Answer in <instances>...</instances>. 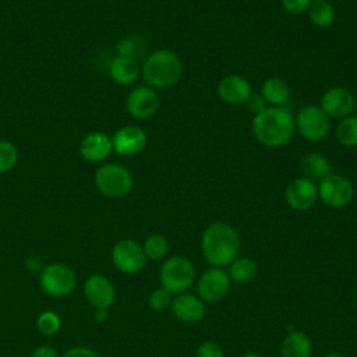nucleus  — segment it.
<instances>
[{
    "mask_svg": "<svg viewBox=\"0 0 357 357\" xmlns=\"http://www.w3.org/2000/svg\"><path fill=\"white\" fill-rule=\"evenodd\" d=\"M294 132V116L286 106H268L252 119V134L265 146H283L290 142Z\"/></svg>",
    "mask_w": 357,
    "mask_h": 357,
    "instance_id": "nucleus-1",
    "label": "nucleus"
},
{
    "mask_svg": "<svg viewBox=\"0 0 357 357\" xmlns=\"http://www.w3.org/2000/svg\"><path fill=\"white\" fill-rule=\"evenodd\" d=\"M240 245L241 241L236 229L223 222L209 225L201 238L205 259L216 268L230 265L237 258Z\"/></svg>",
    "mask_w": 357,
    "mask_h": 357,
    "instance_id": "nucleus-2",
    "label": "nucleus"
},
{
    "mask_svg": "<svg viewBox=\"0 0 357 357\" xmlns=\"http://www.w3.org/2000/svg\"><path fill=\"white\" fill-rule=\"evenodd\" d=\"M141 74L151 88H169L181 78L183 63L172 50L159 49L146 57Z\"/></svg>",
    "mask_w": 357,
    "mask_h": 357,
    "instance_id": "nucleus-3",
    "label": "nucleus"
},
{
    "mask_svg": "<svg viewBox=\"0 0 357 357\" xmlns=\"http://www.w3.org/2000/svg\"><path fill=\"white\" fill-rule=\"evenodd\" d=\"M159 278L163 289L172 294H180L188 290L194 283L195 269L185 257L173 255L163 262Z\"/></svg>",
    "mask_w": 357,
    "mask_h": 357,
    "instance_id": "nucleus-4",
    "label": "nucleus"
},
{
    "mask_svg": "<svg viewBox=\"0 0 357 357\" xmlns=\"http://www.w3.org/2000/svg\"><path fill=\"white\" fill-rule=\"evenodd\" d=\"M95 184L102 194L119 198L130 192L132 187V176L121 165L106 163L96 170Z\"/></svg>",
    "mask_w": 357,
    "mask_h": 357,
    "instance_id": "nucleus-5",
    "label": "nucleus"
},
{
    "mask_svg": "<svg viewBox=\"0 0 357 357\" xmlns=\"http://www.w3.org/2000/svg\"><path fill=\"white\" fill-rule=\"evenodd\" d=\"M42 290L50 297H66L68 296L75 284V272L66 264H49L40 271L39 276Z\"/></svg>",
    "mask_w": 357,
    "mask_h": 357,
    "instance_id": "nucleus-6",
    "label": "nucleus"
},
{
    "mask_svg": "<svg viewBox=\"0 0 357 357\" xmlns=\"http://www.w3.org/2000/svg\"><path fill=\"white\" fill-rule=\"evenodd\" d=\"M298 134L311 142L322 141L331 131V119L317 105L301 107L294 117Z\"/></svg>",
    "mask_w": 357,
    "mask_h": 357,
    "instance_id": "nucleus-7",
    "label": "nucleus"
},
{
    "mask_svg": "<svg viewBox=\"0 0 357 357\" xmlns=\"http://www.w3.org/2000/svg\"><path fill=\"white\" fill-rule=\"evenodd\" d=\"M354 188L351 181L342 176L331 173L319 180L318 197L331 208H343L353 199Z\"/></svg>",
    "mask_w": 357,
    "mask_h": 357,
    "instance_id": "nucleus-8",
    "label": "nucleus"
},
{
    "mask_svg": "<svg viewBox=\"0 0 357 357\" xmlns=\"http://www.w3.org/2000/svg\"><path fill=\"white\" fill-rule=\"evenodd\" d=\"M112 261L120 272L132 275L139 272L145 266L146 257L142 245H139L134 240L126 238L114 244L112 250Z\"/></svg>",
    "mask_w": 357,
    "mask_h": 357,
    "instance_id": "nucleus-9",
    "label": "nucleus"
},
{
    "mask_svg": "<svg viewBox=\"0 0 357 357\" xmlns=\"http://www.w3.org/2000/svg\"><path fill=\"white\" fill-rule=\"evenodd\" d=\"M354 93L344 86H333L321 96L319 107L329 119H344L354 110Z\"/></svg>",
    "mask_w": 357,
    "mask_h": 357,
    "instance_id": "nucleus-10",
    "label": "nucleus"
},
{
    "mask_svg": "<svg viewBox=\"0 0 357 357\" xmlns=\"http://www.w3.org/2000/svg\"><path fill=\"white\" fill-rule=\"evenodd\" d=\"M230 287V276L222 268H211L205 271L198 280L197 289L202 301L218 303Z\"/></svg>",
    "mask_w": 357,
    "mask_h": 357,
    "instance_id": "nucleus-11",
    "label": "nucleus"
},
{
    "mask_svg": "<svg viewBox=\"0 0 357 357\" xmlns=\"http://www.w3.org/2000/svg\"><path fill=\"white\" fill-rule=\"evenodd\" d=\"M284 198L291 209L307 211L317 202L318 185L307 177H297L286 187Z\"/></svg>",
    "mask_w": 357,
    "mask_h": 357,
    "instance_id": "nucleus-12",
    "label": "nucleus"
},
{
    "mask_svg": "<svg viewBox=\"0 0 357 357\" xmlns=\"http://www.w3.org/2000/svg\"><path fill=\"white\" fill-rule=\"evenodd\" d=\"M84 294L95 310H107L116 298V291L112 282L100 275H91L84 283Z\"/></svg>",
    "mask_w": 357,
    "mask_h": 357,
    "instance_id": "nucleus-13",
    "label": "nucleus"
},
{
    "mask_svg": "<svg viewBox=\"0 0 357 357\" xmlns=\"http://www.w3.org/2000/svg\"><path fill=\"white\" fill-rule=\"evenodd\" d=\"M146 145V134L138 126H126L117 130L112 138V146L121 156H134Z\"/></svg>",
    "mask_w": 357,
    "mask_h": 357,
    "instance_id": "nucleus-14",
    "label": "nucleus"
},
{
    "mask_svg": "<svg viewBox=\"0 0 357 357\" xmlns=\"http://www.w3.org/2000/svg\"><path fill=\"white\" fill-rule=\"evenodd\" d=\"M159 105V99L153 88L151 86H137L127 98V110L135 119L151 117Z\"/></svg>",
    "mask_w": 357,
    "mask_h": 357,
    "instance_id": "nucleus-15",
    "label": "nucleus"
},
{
    "mask_svg": "<svg viewBox=\"0 0 357 357\" xmlns=\"http://www.w3.org/2000/svg\"><path fill=\"white\" fill-rule=\"evenodd\" d=\"M251 93V84L244 77L237 74L226 75L218 84L219 98L229 105L245 103Z\"/></svg>",
    "mask_w": 357,
    "mask_h": 357,
    "instance_id": "nucleus-16",
    "label": "nucleus"
},
{
    "mask_svg": "<svg viewBox=\"0 0 357 357\" xmlns=\"http://www.w3.org/2000/svg\"><path fill=\"white\" fill-rule=\"evenodd\" d=\"M172 312L176 318L183 322L194 324L204 318L205 315V304L201 298L190 293L177 294L170 304Z\"/></svg>",
    "mask_w": 357,
    "mask_h": 357,
    "instance_id": "nucleus-17",
    "label": "nucleus"
},
{
    "mask_svg": "<svg viewBox=\"0 0 357 357\" xmlns=\"http://www.w3.org/2000/svg\"><path fill=\"white\" fill-rule=\"evenodd\" d=\"M112 149V138L100 131L85 135L79 146L82 158L89 162H99L106 159L110 155Z\"/></svg>",
    "mask_w": 357,
    "mask_h": 357,
    "instance_id": "nucleus-18",
    "label": "nucleus"
},
{
    "mask_svg": "<svg viewBox=\"0 0 357 357\" xmlns=\"http://www.w3.org/2000/svg\"><path fill=\"white\" fill-rule=\"evenodd\" d=\"M298 169L303 173V177L312 181L322 180L332 173V165L324 155L318 152H308L303 155L298 160Z\"/></svg>",
    "mask_w": 357,
    "mask_h": 357,
    "instance_id": "nucleus-19",
    "label": "nucleus"
},
{
    "mask_svg": "<svg viewBox=\"0 0 357 357\" xmlns=\"http://www.w3.org/2000/svg\"><path fill=\"white\" fill-rule=\"evenodd\" d=\"M261 95L271 106H284L290 98V88L284 79L269 77L262 82Z\"/></svg>",
    "mask_w": 357,
    "mask_h": 357,
    "instance_id": "nucleus-20",
    "label": "nucleus"
},
{
    "mask_svg": "<svg viewBox=\"0 0 357 357\" xmlns=\"http://www.w3.org/2000/svg\"><path fill=\"white\" fill-rule=\"evenodd\" d=\"M110 75L120 85L132 84L139 75L137 61L130 56H119L110 64Z\"/></svg>",
    "mask_w": 357,
    "mask_h": 357,
    "instance_id": "nucleus-21",
    "label": "nucleus"
},
{
    "mask_svg": "<svg viewBox=\"0 0 357 357\" xmlns=\"http://www.w3.org/2000/svg\"><path fill=\"white\" fill-rule=\"evenodd\" d=\"M311 351L312 344L310 337L300 331L290 332L280 347L282 357H311Z\"/></svg>",
    "mask_w": 357,
    "mask_h": 357,
    "instance_id": "nucleus-22",
    "label": "nucleus"
},
{
    "mask_svg": "<svg viewBox=\"0 0 357 357\" xmlns=\"http://www.w3.org/2000/svg\"><path fill=\"white\" fill-rule=\"evenodd\" d=\"M310 21L318 28H329L336 18V11L331 1L315 0L308 8Z\"/></svg>",
    "mask_w": 357,
    "mask_h": 357,
    "instance_id": "nucleus-23",
    "label": "nucleus"
},
{
    "mask_svg": "<svg viewBox=\"0 0 357 357\" xmlns=\"http://www.w3.org/2000/svg\"><path fill=\"white\" fill-rule=\"evenodd\" d=\"M257 275V265L250 258H236L229 268V276L237 283H250Z\"/></svg>",
    "mask_w": 357,
    "mask_h": 357,
    "instance_id": "nucleus-24",
    "label": "nucleus"
},
{
    "mask_svg": "<svg viewBox=\"0 0 357 357\" xmlns=\"http://www.w3.org/2000/svg\"><path fill=\"white\" fill-rule=\"evenodd\" d=\"M336 139L343 146H357V116H347L344 119H340L339 124L335 130Z\"/></svg>",
    "mask_w": 357,
    "mask_h": 357,
    "instance_id": "nucleus-25",
    "label": "nucleus"
},
{
    "mask_svg": "<svg viewBox=\"0 0 357 357\" xmlns=\"http://www.w3.org/2000/svg\"><path fill=\"white\" fill-rule=\"evenodd\" d=\"M167 240L162 234H151L145 238L142 250L145 252V257L149 259H160L167 252Z\"/></svg>",
    "mask_w": 357,
    "mask_h": 357,
    "instance_id": "nucleus-26",
    "label": "nucleus"
},
{
    "mask_svg": "<svg viewBox=\"0 0 357 357\" xmlns=\"http://www.w3.org/2000/svg\"><path fill=\"white\" fill-rule=\"evenodd\" d=\"M36 326H38V331L40 333L52 336V335H56L59 332V329L61 326V321H60V317L56 312L45 311L38 317Z\"/></svg>",
    "mask_w": 357,
    "mask_h": 357,
    "instance_id": "nucleus-27",
    "label": "nucleus"
},
{
    "mask_svg": "<svg viewBox=\"0 0 357 357\" xmlns=\"http://www.w3.org/2000/svg\"><path fill=\"white\" fill-rule=\"evenodd\" d=\"M17 148L8 141H0V173L8 172L17 163Z\"/></svg>",
    "mask_w": 357,
    "mask_h": 357,
    "instance_id": "nucleus-28",
    "label": "nucleus"
},
{
    "mask_svg": "<svg viewBox=\"0 0 357 357\" xmlns=\"http://www.w3.org/2000/svg\"><path fill=\"white\" fill-rule=\"evenodd\" d=\"M170 304H172V293H169L163 287L153 290L149 296V305L155 311H163Z\"/></svg>",
    "mask_w": 357,
    "mask_h": 357,
    "instance_id": "nucleus-29",
    "label": "nucleus"
},
{
    "mask_svg": "<svg viewBox=\"0 0 357 357\" xmlns=\"http://www.w3.org/2000/svg\"><path fill=\"white\" fill-rule=\"evenodd\" d=\"M280 3L286 13L291 15H300L308 11L312 0H280Z\"/></svg>",
    "mask_w": 357,
    "mask_h": 357,
    "instance_id": "nucleus-30",
    "label": "nucleus"
},
{
    "mask_svg": "<svg viewBox=\"0 0 357 357\" xmlns=\"http://www.w3.org/2000/svg\"><path fill=\"white\" fill-rule=\"evenodd\" d=\"M197 357H223V350L216 342H204L197 349Z\"/></svg>",
    "mask_w": 357,
    "mask_h": 357,
    "instance_id": "nucleus-31",
    "label": "nucleus"
},
{
    "mask_svg": "<svg viewBox=\"0 0 357 357\" xmlns=\"http://www.w3.org/2000/svg\"><path fill=\"white\" fill-rule=\"evenodd\" d=\"M245 105H247V109H248L250 112H252L254 114H258V113H261L262 110H265V109L268 107V106H266L268 103H266V100L264 99V96H262L261 93H254V92L248 96Z\"/></svg>",
    "mask_w": 357,
    "mask_h": 357,
    "instance_id": "nucleus-32",
    "label": "nucleus"
},
{
    "mask_svg": "<svg viewBox=\"0 0 357 357\" xmlns=\"http://www.w3.org/2000/svg\"><path fill=\"white\" fill-rule=\"evenodd\" d=\"M63 357H99L98 353L89 347L85 346H74L68 349Z\"/></svg>",
    "mask_w": 357,
    "mask_h": 357,
    "instance_id": "nucleus-33",
    "label": "nucleus"
},
{
    "mask_svg": "<svg viewBox=\"0 0 357 357\" xmlns=\"http://www.w3.org/2000/svg\"><path fill=\"white\" fill-rule=\"evenodd\" d=\"M31 357H59V354L53 347L43 344V346L36 347Z\"/></svg>",
    "mask_w": 357,
    "mask_h": 357,
    "instance_id": "nucleus-34",
    "label": "nucleus"
},
{
    "mask_svg": "<svg viewBox=\"0 0 357 357\" xmlns=\"http://www.w3.org/2000/svg\"><path fill=\"white\" fill-rule=\"evenodd\" d=\"M106 318H107L106 310H95V321L96 322L102 324L103 321H106Z\"/></svg>",
    "mask_w": 357,
    "mask_h": 357,
    "instance_id": "nucleus-35",
    "label": "nucleus"
},
{
    "mask_svg": "<svg viewBox=\"0 0 357 357\" xmlns=\"http://www.w3.org/2000/svg\"><path fill=\"white\" fill-rule=\"evenodd\" d=\"M324 357H344V356H342L339 353H329V354H325Z\"/></svg>",
    "mask_w": 357,
    "mask_h": 357,
    "instance_id": "nucleus-36",
    "label": "nucleus"
},
{
    "mask_svg": "<svg viewBox=\"0 0 357 357\" xmlns=\"http://www.w3.org/2000/svg\"><path fill=\"white\" fill-rule=\"evenodd\" d=\"M241 357H261V356H258V354H255V353H247V354H244V356H241Z\"/></svg>",
    "mask_w": 357,
    "mask_h": 357,
    "instance_id": "nucleus-37",
    "label": "nucleus"
},
{
    "mask_svg": "<svg viewBox=\"0 0 357 357\" xmlns=\"http://www.w3.org/2000/svg\"><path fill=\"white\" fill-rule=\"evenodd\" d=\"M354 109L357 110V95H356V98H354Z\"/></svg>",
    "mask_w": 357,
    "mask_h": 357,
    "instance_id": "nucleus-38",
    "label": "nucleus"
},
{
    "mask_svg": "<svg viewBox=\"0 0 357 357\" xmlns=\"http://www.w3.org/2000/svg\"><path fill=\"white\" fill-rule=\"evenodd\" d=\"M325 1H332V0H325Z\"/></svg>",
    "mask_w": 357,
    "mask_h": 357,
    "instance_id": "nucleus-39",
    "label": "nucleus"
}]
</instances>
